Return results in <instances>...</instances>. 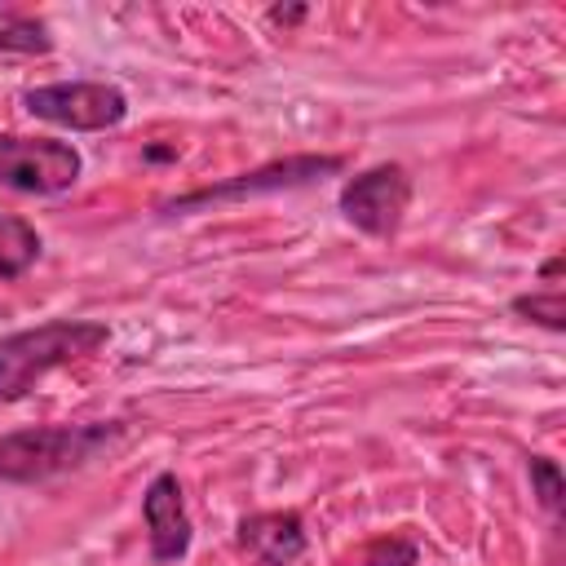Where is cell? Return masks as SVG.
Returning a JSON list of instances; mask_svg holds the SVG:
<instances>
[{
    "label": "cell",
    "mask_w": 566,
    "mask_h": 566,
    "mask_svg": "<svg viewBox=\"0 0 566 566\" xmlns=\"http://www.w3.org/2000/svg\"><path fill=\"white\" fill-rule=\"evenodd\" d=\"M340 159L336 155H292V159H279V164H265L256 172H239L221 186H203L195 195H181L172 199L168 208L172 212H186V208H199V203H226V199H252V195H274V190H292V186H310L314 177H327L336 172Z\"/></svg>",
    "instance_id": "obj_6"
},
{
    "label": "cell",
    "mask_w": 566,
    "mask_h": 566,
    "mask_svg": "<svg viewBox=\"0 0 566 566\" xmlns=\"http://www.w3.org/2000/svg\"><path fill=\"white\" fill-rule=\"evenodd\" d=\"M239 544L265 566H292L305 553V522L296 513H256L239 526Z\"/></svg>",
    "instance_id": "obj_8"
},
{
    "label": "cell",
    "mask_w": 566,
    "mask_h": 566,
    "mask_svg": "<svg viewBox=\"0 0 566 566\" xmlns=\"http://www.w3.org/2000/svg\"><path fill=\"white\" fill-rule=\"evenodd\" d=\"M80 181V150L53 137H9L0 133V186L27 195H57Z\"/></svg>",
    "instance_id": "obj_4"
},
{
    "label": "cell",
    "mask_w": 566,
    "mask_h": 566,
    "mask_svg": "<svg viewBox=\"0 0 566 566\" xmlns=\"http://www.w3.org/2000/svg\"><path fill=\"white\" fill-rule=\"evenodd\" d=\"M124 438V424H40L0 438V478L44 482L71 473Z\"/></svg>",
    "instance_id": "obj_2"
},
{
    "label": "cell",
    "mask_w": 566,
    "mask_h": 566,
    "mask_svg": "<svg viewBox=\"0 0 566 566\" xmlns=\"http://www.w3.org/2000/svg\"><path fill=\"white\" fill-rule=\"evenodd\" d=\"M146 513V531H150V553L155 562H177L190 548V517H186V500H181V482L172 473H159L146 486L142 500Z\"/></svg>",
    "instance_id": "obj_7"
},
{
    "label": "cell",
    "mask_w": 566,
    "mask_h": 566,
    "mask_svg": "<svg viewBox=\"0 0 566 566\" xmlns=\"http://www.w3.org/2000/svg\"><path fill=\"white\" fill-rule=\"evenodd\" d=\"M420 557H416V544H407V539H380L367 557H363V566H416Z\"/></svg>",
    "instance_id": "obj_13"
},
{
    "label": "cell",
    "mask_w": 566,
    "mask_h": 566,
    "mask_svg": "<svg viewBox=\"0 0 566 566\" xmlns=\"http://www.w3.org/2000/svg\"><path fill=\"white\" fill-rule=\"evenodd\" d=\"M27 111L71 133H102L128 115V97L106 80H71V84H40L27 93Z\"/></svg>",
    "instance_id": "obj_3"
},
{
    "label": "cell",
    "mask_w": 566,
    "mask_h": 566,
    "mask_svg": "<svg viewBox=\"0 0 566 566\" xmlns=\"http://www.w3.org/2000/svg\"><path fill=\"white\" fill-rule=\"evenodd\" d=\"M513 310L526 314V318H535V323H544L548 332H562V327H566V305H562V292H557V287L535 292V296H517Z\"/></svg>",
    "instance_id": "obj_11"
},
{
    "label": "cell",
    "mask_w": 566,
    "mask_h": 566,
    "mask_svg": "<svg viewBox=\"0 0 566 566\" xmlns=\"http://www.w3.org/2000/svg\"><path fill=\"white\" fill-rule=\"evenodd\" d=\"M407 203H411V177L402 164L367 168L354 181H345V190H340V212L363 234H376V239H389L402 226Z\"/></svg>",
    "instance_id": "obj_5"
},
{
    "label": "cell",
    "mask_w": 566,
    "mask_h": 566,
    "mask_svg": "<svg viewBox=\"0 0 566 566\" xmlns=\"http://www.w3.org/2000/svg\"><path fill=\"white\" fill-rule=\"evenodd\" d=\"M111 340L106 323L93 318H53L13 336H0V402L27 398L49 371L102 349Z\"/></svg>",
    "instance_id": "obj_1"
},
{
    "label": "cell",
    "mask_w": 566,
    "mask_h": 566,
    "mask_svg": "<svg viewBox=\"0 0 566 566\" xmlns=\"http://www.w3.org/2000/svg\"><path fill=\"white\" fill-rule=\"evenodd\" d=\"M49 31L44 22L27 18V13H13V9H0V53H49Z\"/></svg>",
    "instance_id": "obj_10"
},
{
    "label": "cell",
    "mask_w": 566,
    "mask_h": 566,
    "mask_svg": "<svg viewBox=\"0 0 566 566\" xmlns=\"http://www.w3.org/2000/svg\"><path fill=\"white\" fill-rule=\"evenodd\" d=\"M40 256V234L31 221H22L18 212L0 208V279H18L35 265Z\"/></svg>",
    "instance_id": "obj_9"
},
{
    "label": "cell",
    "mask_w": 566,
    "mask_h": 566,
    "mask_svg": "<svg viewBox=\"0 0 566 566\" xmlns=\"http://www.w3.org/2000/svg\"><path fill=\"white\" fill-rule=\"evenodd\" d=\"M531 482H535V491H539V504H544L548 513H557V509H562V495H566L562 469H557L553 460L535 455V460H531Z\"/></svg>",
    "instance_id": "obj_12"
}]
</instances>
